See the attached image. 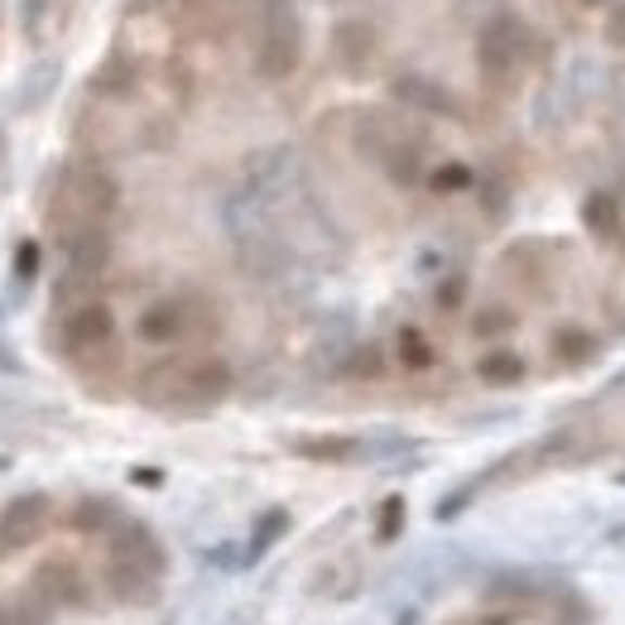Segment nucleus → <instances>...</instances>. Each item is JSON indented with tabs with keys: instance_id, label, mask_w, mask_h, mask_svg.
Returning <instances> with one entry per match:
<instances>
[{
	"instance_id": "f257e3e1",
	"label": "nucleus",
	"mask_w": 625,
	"mask_h": 625,
	"mask_svg": "<svg viewBox=\"0 0 625 625\" xmlns=\"http://www.w3.org/2000/svg\"><path fill=\"white\" fill-rule=\"evenodd\" d=\"M231 390V371L221 361H160L140 375L136 395L150 409H174V414H197V409L221 405Z\"/></svg>"
},
{
	"instance_id": "f03ea898",
	"label": "nucleus",
	"mask_w": 625,
	"mask_h": 625,
	"mask_svg": "<svg viewBox=\"0 0 625 625\" xmlns=\"http://www.w3.org/2000/svg\"><path fill=\"white\" fill-rule=\"evenodd\" d=\"M111 212H116V183H111L102 169H87V164L63 169L59 188H53V221H59V237L97 231Z\"/></svg>"
},
{
	"instance_id": "7ed1b4c3",
	"label": "nucleus",
	"mask_w": 625,
	"mask_h": 625,
	"mask_svg": "<svg viewBox=\"0 0 625 625\" xmlns=\"http://www.w3.org/2000/svg\"><path fill=\"white\" fill-rule=\"evenodd\" d=\"M111 342H116V318H111L106 304L82 298V304H73L63 312V322H59V352L63 356H97V352H106Z\"/></svg>"
},
{
	"instance_id": "20e7f679",
	"label": "nucleus",
	"mask_w": 625,
	"mask_h": 625,
	"mask_svg": "<svg viewBox=\"0 0 625 625\" xmlns=\"http://www.w3.org/2000/svg\"><path fill=\"white\" fill-rule=\"evenodd\" d=\"M53 520V500L43 496V490H29V496H15L5 510H0V530L10 534V544L15 549H25V544H35L43 530H49Z\"/></svg>"
},
{
	"instance_id": "39448f33",
	"label": "nucleus",
	"mask_w": 625,
	"mask_h": 625,
	"mask_svg": "<svg viewBox=\"0 0 625 625\" xmlns=\"http://www.w3.org/2000/svg\"><path fill=\"white\" fill-rule=\"evenodd\" d=\"M82 573H77V563L68 558H53V563H39V573L29 577V597L43 601V607H77L82 601Z\"/></svg>"
},
{
	"instance_id": "423d86ee",
	"label": "nucleus",
	"mask_w": 625,
	"mask_h": 625,
	"mask_svg": "<svg viewBox=\"0 0 625 625\" xmlns=\"http://www.w3.org/2000/svg\"><path fill=\"white\" fill-rule=\"evenodd\" d=\"M111 558L150 567V573H164V549L154 544V534L144 530V524H116V530H111Z\"/></svg>"
},
{
	"instance_id": "0eeeda50",
	"label": "nucleus",
	"mask_w": 625,
	"mask_h": 625,
	"mask_svg": "<svg viewBox=\"0 0 625 625\" xmlns=\"http://www.w3.org/2000/svg\"><path fill=\"white\" fill-rule=\"evenodd\" d=\"M106 587H111V597L126 601V607H144V601L160 597V573H150V567H136V563H120V558H111Z\"/></svg>"
},
{
	"instance_id": "6e6552de",
	"label": "nucleus",
	"mask_w": 625,
	"mask_h": 625,
	"mask_svg": "<svg viewBox=\"0 0 625 625\" xmlns=\"http://www.w3.org/2000/svg\"><path fill=\"white\" fill-rule=\"evenodd\" d=\"M188 332V312L183 298H160L140 312V337L144 342H178Z\"/></svg>"
},
{
	"instance_id": "1a4fd4ad",
	"label": "nucleus",
	"mask_w": 625,
	"mask_h": 625,
	"mask_svg": "<svg viewBox=\"0 0 625 625\" xmlns=\"http://www.w3.org/2000/svg\"><path fill=\"white\" fill-rule=\"evenodd\" d=\"M476 375H482L486 385H515L520 375H524V361H520L515 352H490V356H482Z\"/></svg>"
},
{
	"instance_id": "9d476101",
	"label": "nucleus",
	"mask_w": 625,
	"mask_h": 625,
	"mask_svg": "<svg viewBox=\"0 0 625 625\" xmlns=\"http://www.w3.org/2000/svg\"><path fill=\"white\" fill-rule=\"evenodd\" d=\"M116 506L111 500H82V506L73 510V530H82V534H92V530H116Z\"/></svg>"
},
{
	"instance_id": "9b49d317",
	"label": "nucleus",
	"mask_w": 625,
	"mask_h": 625,
	"mask_svg": "<svg viewBox=\"0 0 625 625\" xmlns=\"http://www.w3.org/2000/svg\"><path fill=\"white\" fill-rule=\"evenodd\" d=\"M284 530H289V515H284V510H265L260 524H255V534H251V549H245V558H260Z\"/></svg>"
},
{
	"instance_id": "f8f14e48",
	"label": "nucleus",
	"mask_w": 625,
	"mask_h": 625,
	"mask_svg": "<svg viewBox=\"0 0 625 625\" xmlns=\"http://www.w3.org/2000/svg\"><path fill=\"white\" fill-rule=\"evenodd\" d=\"M399 361H405V366H414V371H423V366L433 361L429 342H423L414 328H405V332H399Z\"/></svg>"
},
{
	"instance_id": "ddd939ff",
	"label": "nucleus",
	"mask_w": 625,
	"mask_h": 625,
	"mask_svg": "<svg viewBox=\"0 0 625 625\" xmlns=\"http://www.w3.org/2000/svg\"><path fill=\"white\" fill-rule=\"evenodd\" d=\"M399 530H405V500L390 496L385 506H381V539H395Z\"/></svg>"
},
{
	"instance_id": "4468645a",
	"label": "nucleus",
	"mask_w": 625,
	"mask_h": 625,
	"mask_svg": "<svg viewBox=\"0 0 625 625\" xmlns=\"http://www.w3.org/2000/svg\"><path fill=\"white\" fill-rule=\"evenodd\" d=\"M15 270H20V279H29L39 270V245L35 241H20V260H15Z\"/></svg>"
},
{
	"instance_id": "2eb2a0df",
	"label": "nucleus",
	"mask_w": 625,
	"mask_h": 625,
	"mask_svg": "<svg viewBox=\"0 0 625 625\" xmlns=\"http://www.w3.org/2000/svg\"><path fill=\"white\" fill-rule=\"evenodd\" d=\"M39 20H43V0H25V35L39 39Z\"/></svg>"
},
{
	"instance_id": "dca6fc26",
	"label": "nucleus",
	"mask_w": 625,
	"mask_h": 625,
	"mask_svg": "<svg viewBox=\"0 0 625 625\" xmlns=\"http://www.w3.org/2000/svg\"><path fill=\"white\" fill-rule=\"evenodd\" d=\"M5 553H15V544H10V534L0 530V558H5Z\"/></svg>"
},
{
	"instance_id": "f3484780",
	"label": "nucleus",
	"mask_w": 625,
	"mask_h": 625,
	"mask_svg": "<svg viewBox=\"0 0 625 625\" xmlns=\"http://www.w3.org/2000/svg\"><path fill=\"white\" fill-rule=\"evenodd\" d=\"M0 625H10V611L5 607H0Z\"/></svg>"
}]
</instances>
